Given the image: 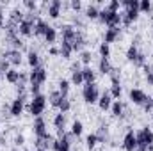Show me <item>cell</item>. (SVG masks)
<instances>
[{"instance_id": "cell-1", "label": "cell", "mask_w": 153, "mask_h": 151, "mask_svg": "<svg viewBox=\"0 0 153 151\" xmlns=\"http://www.w3.org/2000/svg\"><path fill=\"white\" fill-rule=\"evenodd\" d=\"M135 139H137V148L141 150H148L150 146H153V132L150 128H143L135 133Z\"/></svg>"}, {"instance_id": "cell-2", "label": "cell", "mask_w": 153, "mask_h": 151, "mask_svg": "<svg viewBox=\"0 0 153 151\" xmlns=\"http://www.w3.org/2000/svg\"><path fill=\"white\" fill-rule=\"evenodd\" d=\"M82 96L87 103H98L100 100V91H98V85L93 82V84H84V89H82Z\"/></svg>"}, {"instance_id": "cell-3", "label": "cell", "mask_w": 153, "mask_h": 151, "mask_svg": "<svg viewBox=\"0 0 153 151\" xmlns=\"http://www.w3.org/2000/svg\"><path fill=\"white\" fill-rule=\"evenodd\" d=\"M109 29L111 27H119V23H121V14L119 13H112V11H109V9H105V11H100V16H98Z\"/></svg>"}, {"instance_id": "cell-4", "label": "cell", "mask_w": 153, "mask_h": 151, "mask_svg": "<svg viewBox=\"0 0 153 151\" xmlns=\"http://www.w3.org/2000/svg\"><path fill=\"white\" fill-rule=\"evenodd\" d=\"M45 107H46V96L38 94V96H34V100L30 101L29 112L32 114V115H36V117H39V115L43 114V110H45Z\"/></svg>"}, {"instance_id": "cell-5", "label": "cell", "mask_w": 153, "mask_h": 151, "mask_svg": "<svg viewBox=\"0 0 153 151\" xmlns=\"http://www.w3.org/2000/svg\"><path fill=\"white\" fill-rule=\"evenodd\" d=\"M29 80H30V85H41V84L46 80V70H45L43 66H38V68H34V70L30 71V76H29Z\"/></svg>"}, {"instance_id": "cell-6", "label": "cell", "mask_w": 153, "mask_h": 151, "mask_svg": "<svg viewBox=\"0 0 153 151\" xmlns=\"http://www.w3.org/2000/svg\"><path fill=\"white\" fill-rule=\"evenodd\" d=\"M32 30H34V16L29 14V18H25V20L18 25V32H20L22 36H30Z\"/></svg>"}, {"instance_id": "cell-7", "label": "cell", "mask_w": 153, "mask_h": 151, "mask_svg": "<svg viewBox=\"0 0 153 151\" xmlns=\"http://www.w3.org/2000/svg\"><path fill=\"white\" fill-rule=\"evenodd\" d=\"M61 133V137L57 139V141H53V144H52V148L53 151H70V135H64L62 132H59Z\"/></svg>"}, {"instance_id": "cell-8", "label": "cell", "mask_w": 153, "mask_h": 151, "mask_svg": "<svg viewBox=\"0 0 153 151\" xmlns=\"http://www.w3.org/2000/svg\"><path fill=\"white\" fill-rule=\"evenodd\" d=\"M130 100L135 103V105H144V101L148 100V96H146V93L144 91H141V89H132L130 91Z\"/></svg>"}, {"instance_id": "cell-9", "label": "cell", "mask_w": 153, "mask_h": 151, "mask_svg": "<svg viewBox=\"0 0 153 151\" xmlns=\"http://www.w3.org/2000/svg\"><path fill=\"white\" fill-rule=\"evenodd\" d=\"M123 148L126 151H135L137 150V139H135V133H134V132H128V133L125 135Z\"/></svg>"}, {"instance_id": "cell-10", "label": "cell", "mask_w": 153, "mask_h": 151, "mask_svg": "<svg viewBox=\"0 0 153 151\" xmlns=\"http://www.w3.org/2000/svg\"><path fill=\"white\" fill-rule=\"evenodd\" d=\"M34 133H36V137H45V135H48V132H46V124H45V119L39 115L36 117V121H34Z\"/></svg>"}, {"instance_id": "cell-11", "label": "cell", "mask_w": 153, "mask_h": 151, "mask_svg": "<svg viewBox=\"0 0 153 151\" xmlns=\"http://www.w3.org/2000/svg\"><path fill=\"white\" fill-rule=\"evenodd\" d=\"M4 59L9 61V64L18 66V64L22 62V53H20V50H9V52L4 53Z\"/></svg>"}, {"instance_id": "cell-12", "label": "cell", "mask_w": 153, "mask_h": 151, "mask_svg": "<svg viewBox=\"0 0 153 151\" xmlns=\"http://www.w3.org/2000/svg\"><path fill=\"white\" fill-rule=\"evenodd\" d=\"M98 105H100L102 110L111 109V107H112V96H111L109 93H103V94L100 96V100H98Z\"/></svg>"}, {"instance_id": "cell-13", "label": "cell", "mask_w": 153, "mask_h": 151, "mask_svg": "<svg viewBox=\"0 0 153 151\" xmlns=\"http://www.w3.org/2000/svg\"><path fill=\"white\" fill-rule=\"evenodd\" d=\"M111 76H112V91H111V96L112 98H119L121 96V84H119V78L114 75V70H112Z\"/></svg>"}, {"instance_id": "cell-14", "label": "cell", "mask_w": 153, "mask_h": 151, "mask_svg": "<svg viewBox=\"0 0 153 151\" xmlns=\"http://www.w3.org/2000/svg\"><path fill=\"white\" fill-rule=\"evenodd\" d=\"M70 44H71L73 52H78V50H82V48H84V44H85V39L82 38V34H78V32H76L75 38L70 41Z\"/></svg>"}, {"instance_id": "cell-15", "label": "cell", "mask_w": 153, "mask_h": 151, "mask_svg": "<svg viewBox=\"0 0 153 151\" xmlns=\"http://www.w3.org/2000/svg\"><path fill=\"white\" fill-rule=\"evenodd\" d=\"M23 98H16L14 101H13V105H11V115H20V114L23 112Z\"/></svg>"}, {"instance_id": "cell-16", "label": "cell", "mask_w": 153, "mask_h": 151, "mask_svg": "<svg viewBox=\"0 0 153 151\" xmlns=\"http://www.w3.org/2000/svg\"><path fill=\"white\" fill-rule=\"evenodd\" d=\"M61 0H53L50 5H48V14L52 16V18H57L59 14H61Z\"/></svg>"}, {"instance_id": "cell-17", "label": "cell", "mask_w": 153, "mask_h": 151, "mask_svg": "<svg viewBox=\"0 0 153 151\" xmlns=\"http://www.w3.org/2000/svg\"><path fill=\"white\" fill-rule=\"evenodd\" d=\"M48 27H50V25H46L43 20H39L38 18L36 23H34V34H36V36H45V32L48 30Z\"/></svg>"}, {"instance_id": "cell-18", "label": "cell", "mask_w": 153, "mask_h": 151, "mask_svg": "<svg viewBox=\"0 0 153 151\" xmlns=\"http://www.w3.org/2000/svg\"><path fill=\"white\" fill-rule=\"evenodd\" d=\"M119 36V29L117 27H111V29H107V32H105V43L109 44V43H114L116 39Z\"/></svg>"}, {"instance_id": "cell-19", "label": "cell", "mask_w": 153, "mask_h": 151, "mask_svg": "<svg viewBox=\"0 0 153 151\" xmlns=\"http://www.w3.org/2000/svg\"><path fill=\"white\" fill-rule=\"evenodd\" d=\"M75 30H73V27H71V25H64V27H62V41H68V43H70V41H71V39L75 38Z\"/></svg>"}, {"instance_id": "cell-20", "label": "cell", "mask_w": 153, "mask_h": 151, "mask_svg": "<svg viewBox=\"0 0 153 151\" xmlns=\"http://www.w3.org/2000/svg\"><path fill=\"white\" fill-rule=\"evenodd\" d=\"M112 66H111V62H109V59H100V71L103 73V75H111L112 73Z\"/></svg>"}, {"instance_id": "cell-21", "label": "cell", "mask_w": 153, "mask_h": 151, "mask_svg": "<svg viewBox=\"0 0 153 151\" xmlns=\"http://www.w3.org/2000/svg\"><path fill=\"white\" fill-rule=\"evenodd\" d=\"M61 55L64 57V59H70V55H71V52H73V48H71V44L68 43V41H62V44H61Z\"/></svg>"}, {"instance_id": "cell-22", "label": "cell", "mask_w": 153, "mask_h": 151, "mask_svg": "<svg viewBox=\"0 0 153 151\" xmlns=\"http://www.w3.org/2000/svg\"><path fill=\"white\" fill-rule=\"evenodd\" d=\"M82 76H84V84H93L94 82V71L91 68H84L82 70Z\"/></svg>"}, {"instance_id": "cell-23", "label": "cell", "mask_w": 153, "mask_h": 151, "mask_svg": "<svg viewBox=\"0 0 153 151\" xmlns=\"http://www.w3.org/2000/svg\"><path fill=\"white\" fill-rule=\"evenodd\" d=\"M5 80L11 82V84H18V82H20V71H16V70H9V71L5 73Z\"/></svg>"}, {"instance_id": "cell-24", "label": "cell", "mask_w": 153, "mask_h": 151, "mask_svg": "<svg viewBox=\"0 0 153 151\" xmlns=\"http://www.w3.org/2000/svg\"><path fill=\"white\" fill-rule=\"evenodd\" d=\"M59 93L62 98H68V93H70V82L68 80H61L59 82Z\"/></svg>"}, {"instance_id": "cell-25", "label": "cell", "mask_w": 153, "mask_h": 151, "mask_svg": "<svg viewBox=\"0 0 153 151\" xmlns=\"http://www.w3.org/2000/svg\"><path fill=\"white\" fill-rule=\"evenodd\" d=\"M64 123H66V117H64V114H57L55 115V119H53V124H55V128L59 130V132H62V128H64Z\"/></svg>"}, {"instance_id": "cell-26", "label": "cell", "mask_w": 153, "mask_h": 151, "mask_svg": "<svg viewBox=\"0 0 153 151\" xmlns=\"http://www.w3.org/2000/svg\"><path fill=\"white\" fill-rule=\"evenodd\" d=\"M85 16H87V18H91V20H96V18L100 16V11H98L94 5H89V7L85 9Z\"/></svg>"}, {"instance_id": "cell-27", "label": "cell", "mask_w": 153, "mask_h": 151, "mask_svg": "<svg viewBox=\"0 0 153 151\" xmlns=\"http://www.w3.org/2000/svg\"><path fill=\"white\" fill-rule=\"evenodd\" d=\"M137 53H139V52H137V46H135V43H132V44H130V48H128V52H126V59L134 62V61H135V57H137Z\"/></svg>"}, {"instance_id": "cell-28", "label": "cell", "mask_w": 153, "mask_h": 151, "mask_svg": "<svg viewBox=\"0 0 153 151\" xmlns=\"http://www.w3.org/2000/svg\"><path fill=\"white\" fill-rule=\"evenodd\" d=\"M61 100H62V96H61V93H59V91H53V93L50 94V103H52L53 107H59Z\"/></svg>"}, {"instance_id": "cell-29", "label": "cell", "mask_w": 153, "mask_h": 151, "mask_svg": "<svg viewBox=\"0 0 153 151\" xmlns=\"http://www.w3.org/2000/svg\"><path fill=\"white\" fill-rule=\"evenodd\" d=\"M107 126H100V130L94 133L96 135V139H98V142H105V139H107Z\"/></svg>"}, {"instance_id": "cell-30", "label": "cell", "mask_w": 153, "mask_h": 151, "mask_svg": "<svg viewBox=\"0 0 153 151\" xmlns=\"http://www.w3.org/2000/svg\"><path fill=\"white\" fill-rule=\"evenodd\" d=\"M29 64L32 66V70L39 66V55L36 52H29Z\"/></svg>"}, {"instance_id": "cell-31", "label": "cell", "mask_w": 153, "mask_h": 151, "mask_svg": "<svg viewBox=\"0 0 153 151\" xmlns=\"http://www.w3.org/2000/svg\"><path fill=\"white\" fill-rule=\"evenodd\" d=\"M45 39H46L48 43H53V41L57 39V32H55L53 27H48V30L45 32Z\"/></svg>"}, {"instance_id": "cell-32", "label": "cell", "mask_w": 153, "mask_h": 151, "mask_svg": "<svg viewBox=\"0 0 153 151\" xmlns=\"http://www.w3.org/2000/svg\"><path fill=\"white\" fill-rule=\"evenodd\" d=\"M71 82H73L75 85H82V84H84V76H82V70H80V71H73V75H71Z\"/></svg>"}, {"instance_id": "cell-33", "label": "cell", "mask_w": 153, "mask_h": 151, "mask_svg": "<svg viewBox=\"0 0 153 151\" xmlns=\"http://www.w3.org/2000/svg\"><path fill=\"white\" fill-rule=\"evenodd\" d=\"M144 64H146V55H144V53H137V57H135V61H134V66L144 68Z\"/></svg>"}, {"instance_id": "cell-34", "label": "cell", "mask_w": 153, "mask_h": 151, "mask_svg": "<svg viewBox=\"0 0 153 151\" xmlns=\"http://www.w3.org/2000/svg\"><path fill=\"white\" fill-rule=\"evenodd\" d=\"M59 109H61V112H62V114L68 112V110L71 109V103H70V100H68V98H62V100H61V103H59Z\"/></svg>"}, {"instance_id": "cell-35", "label": "cell", "mask_w": 153, "mask_h": 151, "mask_svg": "<svg viewBox=\"0 0 153 151\" xmlns=\"http://www.w3.org/2000/svg\"><path fill=\"white\" fill-rule=\"evenodd\" d=\"M82 132H84V126H82V123H80V121H75V123H73V126H71V133L78 137Z\"/></svg>"}, {"instance_id": "cell-36", "label": "cell", "mask_w": 153, "mask_h": 151, "mask_svg": "<svg viewBox=\"0 0 153 151\" xmlns=\"http://www.w3.org/2000/svg\"><path fill=\"white\" fill-rule=\"evenodd\" d=\"M109 53H111L109 44H107V43H102V44H100V55H102V59H107Z\"/></svg>"}, {"instance_id": "cell-37", "label": "cell", "mask_w": 153, "mask_h": 151, "mask_svg": "<svg viewBox=\"0 0 153 151\" xmlns=\"http://www.w3.org/2000/svg\"><path fill=\"white\" fill-rule=\"evenodd\" d=\"M85 142H87V148H89V150H93V148L96 146V142H98V139H96V135H94V133H91V135H87V139H85Z\"/></svg>"}, {"instance_id": "cell-38", "label": "cell", "mask_w": 153, "mask_h": 151, "mask_svg": "<svg viewBox=\"0 0 153 151\" xmlns=\"http://www.w3.org/2000/svg\"><path fill=\"white\" fill-rule=\"evenodd\" d=\"M111 109H112V114H114V115H117V117H119V115H121V112H123V105H121L119 101H114Z\"/></svg>"}, {"instance_id": "cell-39", "label": "cell", "mask_w": 153, "mask_h": 151, "mask_svg": "<svg viewBox=\"0 0 153 151\" xmlns=\"http://www.w3.org/2000/svg\"><path fill=\"white\" fill-rule=\"evenodd\" d=\"M144 71H146V80H148V84H153V68L148 66V64H144Z\"/></svg>"}, {"instance_id": "cell-40", "label": "cell", "mask_w": 153, "mask_h": 151, "mask_svg": "<svg viewBox=\"0 0 153 151\" xmlns=\"http://www.w3.org/2000/svg\"><path fill=\"white\" fill-rule=\"evenodd\" d=\"M150 9H152V2H150V0L139 2V11H150Z\"/></svg>"}, {"instance_id": "cell-41", "label": "cell", "mask_w": 153, "mask_h": 151, "mask_svg": "<svg viewBox=\"0 0 153 151\" xmlns=\"http://www.w3.org/2000/svg\"><path fill=\"white\" fill-rule=\"evenodd\" d=\"M7 71H9V61L2 59V61H0V73L4 75V73H7Z\"/></svg>"}, {"instance_id": "cell-42", "label": "cell", "mask_w": 153, "mask_h": 151, "mask_svg": "<svg viewBox=\"0 0 153 151\" xmlns=\"http://www.w3.org/2000/svg\"><path fill=\"white\" fill-rule=\"evenodd\" d=\"M143 109H144L146 112H150V110H152V109H153V98H150V96H148V100L144 101V105H143Z\"/></svg>"}, {"instance_id": "cell-43", "label": "cell", "mask_w": 153, "mask_h": 151, "mask_svg": "<svg viewBox=\"0 0 153 151\" xmlns=\"http://www.w3.org/2000/svg\"><path fill=\"white\" fill-rule=\"evenodd\" d=\"M119 5H121V4H119L117 0H112V2L109 4V7H107V9H109V11H112V13H117V9H119Z\"/></svg>"}, {"instance_id": "cell-44", "label": "cell", "mask_w": 153, "mask_h": 151, "mask_svg": "<svg viewBox=\"0 0 153 151\" xmlns=\"http://www.w3.org/2000/svg\"><path fill=\"white\" fill-rule=\"evenodd\" d=\"M82 62L84 64H89L91 62V53L89 52H82Z\"/></svg>"}, {"instance_id": "cell-45", "label": "cell", "mask_w": 153, "mask_h": 151, "mask_svg": "<svg viewBox=\"0 0 153 151\" xmlns=\"http://www.w3.org/2000/svg\"><path fill=\"white\" fill-rule=\"evenodd\" d=\"M11 44L14 46L13 50H18V48H22V41H20L18 38H14V39H13V41H11Z\"/></svg>"}, {"instance_id": "cell-46", "label": "cell", "mask_w": 153, "mask_h": 151, "mask_svg": "<svg viewBox=\"0 0 153 151\" xmlns=\"http://www.w3.org/2000/svg\"><path fill=\"white\" fill-rule=\"evenodd\" d=\"M39 87H41V85H30V93H32L34 96H38V94H41V93H39Z\"/></svg>"}, {"instance_id": "cell-47", "label": "cell", "mask_w": 153, "mask_h": 151, "mask_svg": "<svg viewBox=\"0 0 153 151\" xmlns=\"http://www.w3.org/2000/svg\"><path fill=\"white\" fill-rule=\"evenodd\" d=\"M23 141H25V139H23V135H18V137L14 139V142H16V146H22V144H23Z\"/></svg>"}, {"instance_id": "cell-48", "label": "cell", "mask_w": 153, "mask_h": 151, "mask_svg": "<svg viewBox=\"0 0 153 151\" xmlns=\"http://www.w3.org/2000/svg\"><path fill=\"white\" fill-rule=\"evenodd\" d=\"M71 7H73L75 11H78V9L82 7V4H80V2H73V4H71Z\"/></svg>"}, {"instance_id": "cell-49", "label": "cell", "mask_w": 153, "mask_h": 151, "mask_svg": "<svg viewBox=\"0 0 153 151\" xmlns=\"http://www.w3.org/2000/svg\"><path fill=\"white\" fill-rule=\"evenodd\" d=\"M25 5H27L29 9H36V4H34V2H25Z\"/></svg>"}, {"instance_id": "cell-50", "label": "cell", "mask_w": 153, "mask_h": 151, "mask_svg": "<svg viewBox=\"0 0 153 151\" xmlns=\"http://www.w3.org/2000/svg\"><path fill=\"white\" fill-rule=\"evenodd\" d=\"M50 53H52V55H57V53H61V52H59L57 48H50Z\"/></svg>"}, {"instance_id": "cell-51", "label": "cell", "mask_w": 153, "mask_h": 151, "mask_svg": "<svg viewBox=\"0 0 153 151\" xmlns=\"http://www.w3.org/2000/svg\"><path fill=\"white\" fill-rule=\"evenodd\" d=\"M2 21H4V14H2V7H0V25H2Z\"/></svg>"}, {"instance_id": "cell-52", "label": "cell", "mask_w": 153, "mask_h": 151, "mask_svg": "<svg viewBox=\"0 0 153 151\" xmlns=\"http://www.w3.org/2000/svg\"><path fill=\"white\" fill-rule=\"evenodd\" d=\"M0 76H2V73H0Z\"/></svg>"}, {"instance_id": "cell-53", "label": "cell", "mask_w": 153, "mask_h": 151, "mask_svg": "<svg viewBox=\"0 0 153 151\" xmlns=\"http://www.w3.org/2000/svg\"><path fill=\"white\" fill-rule=\"evenodd\" d=\"M152 68H153V66H152Z\"/></svg>"}, {"instance_id": "cell-54", "label": "cell", "mask_w": 153, "mask_h": 151, "mask_svg": "<svg viewBox=\"0 0 153 151\" xmlns=\"http://www.w3.org/2000/svg\"><path fill=\"white\" fill-rule=\"evenodd\" d=\"M38 151H39V150H38Z\"/></svg>"}]
</instances>
